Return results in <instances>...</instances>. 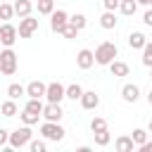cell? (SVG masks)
Masks as SVG:
<instances>
[{
    "instance_id": "obj_1",
    "label": "cell",
    "mask_w": 152,
    "mask_h": 152,
    "mask_svg": "<svg viewBox=\"0 0 152 152\" xmlns=\"http://www.w3.org/2000/svg\"><path fill=\"white\" fill-rule=\"evenodd\" d=\"M95 64H100V66H107L112 59H116L119 57V48L112 43V40H102L97 48H95Z\"/></svg>"
},
{
    "instance_id": "obj_2",
    "label": "cell",
    "mask_w": 152,
    "mask_h": 152,
    "mask_svg": "<svg viewBox=\"0 0 152 152\" xmlns=\"http://www.w3.org/2000/svg\"><path fill=\"white\" fill-rule=\"evenodd\" d=\"M33 138V131H31V126H19L17 131H12L10 133V140H7V145L12 147V150H21L24 145H28V140Z\"/></svg>"
},
{
    "instance_id": "obj_3",
    "label": "cell",
    "mask_w": 152,
    "mask_h": 152,
    "mask_svg": "<svg viewBox=\"0 0 152 152\" xmlns=\"http://www.w3.org/2000/svg\"><path fill=\"white\" fill-rule=\"evenodd\" d=\"M0 74H5V76L17 74V52L12 48H5L0 52Z\"/></svg>"
},
{
    "instance_id": "obj_4",
    "label": "cell",
    "mask_w": 152,
    "mask_h": 152,
    "mask_svg": "<svg viewBox=\"0 0 152 152\" xmlns=\"http://www.w3.org/2000/svg\"><path fill=\"white\" fill-rule=\"evenodd\" d=\"M64 128L59 126V121H45V124H40V135L45 138V140H52V142H59L62 138H64Z\"/></svg>"
},
{
    "instance_id": "obj_5",
    "label": "cell",
    "mask_w": 152,
    "mask_h": 152,
    "mask_svg": "<svg viewBox=\"0 0 152 152\" xmlns=\"http://www.w3.org/2000/svg\"><path fill=\"white\" fill-rule=\"evenodd\" d=\"M17 38H19L17 26L10 24V21H2V26H0V43H2L5 48H12V45L17 43Z\"/></svg>"
},
{
    "instance_id": "obj_6",
    "label": "cell",
    "mask_w": 152,
    "mask_h": 152,
    "mask_svg": "<svg viewBox=\"0 0 152 152\" xmlns=\"http://www.w3.org/2000/svg\"><path fill=\"white\" fill-rule=\"evenodd\" d=\"M36 31H38V19H33L31 14H28V17H21V19H19V28H17L19 38H31V36H33Z\"/></svg>"
},
{
    "instance_id": "obj_7",
    "label": "cell",
    "mask_w": 152,
    "mask_h": 152,
    "mask_svg": "<svg viewBox=\"0 0 152 152\" xmlns=\"http://www.w3.org/2000/svg\"><path fill=\"white\" fill-rule=\"evenodd\" d=\"M45 100L48 102H62L64 100V86L59 81H52L45 86Z\"/></svg>"
},
{
    "instance_id": "obj_8",
    "label": "cell",
    "mask_w": 152,
    "mask_h": 152,
    "mask_svg": "<svg viewBox=\"0 0 152 152\" xmlns=\"http://www.w3.org/2000/svg\"><path fill=\"white\" fill-rule=\"evenodd\" d=\"M40 116H45V121H59L64 116V109H62L59 102H48V104H43Z\"/></svg>"
},
{
    "instance_id": "obj_9",
    "label": "cell",
    "mask_w": 152,
    "mask_h": 152,
    "mask_svg": "<svg viewBox=\"0 0 152 152\" xmlns=\"http://www.w3.org/2000/svg\"><path fill=\"white\" fill-rule=\"evenodd\" d=\"M69 24V14L64 12V10H52V14H50V28H52V33H59L64 26Z\"/></svg>"
},
{
    "instance_id": "obj_10",
    "label": "cell",
    "mask_w": 152,
    "mask_h": 152,
    "mask_svg": "<svg viewBox=\"0 0 152 152\" xmlns=\"http://www.w3.org/2000/svg\"><path fill=\"white\" fill-rule=\"evenodd\" d=\"M76 64H78V69H90L93 64H95V55H93V50H88V48H83V50H78V55H76Z\"/></svg>"
},
{
    "instance_id": "obj_11",
    "label": "cell",
    "mask_w": 152,
    "mask_h": 152,
    "mask_svg": "<svg viewBox=\"0 0 152 152\" xmlns=\"http://www.w3.org/2000/svg\"><path fill=\"white\" fill-rule=\"evenodd\" d=\"M78 102H81L83 109H95V107L100 104V95H97L95 90H83V95L78 97Z\"/></svg>"
},
{
    "instance_id": "obj_12",
    "label": "cell",
    "mask_w": 152,
    "mask_h": 152,
    "mask_svg": "<svg viewBox=\"0 0 152 152\" xmlns=\"http://www.w3.org/2000/svg\"><path fill=\"white\" fill-rule=\"evenodd\" d=\"M107 66H109L112 76H116V78H124V76H128V74H131V66H128L126 62H121V59H112Z\"/></svg>"
},
{
    "instance_id": "obj_13",
    "label": "cell",
    "mask_w": 152,
    "mask_h": 152,
    "mask_svg": "<svg viewBox=\"0 0 152 152\" xmlns=\"http://www.w3.org/2000/svg\"><path fill=\"white\" fill-rule=\"evenodd\" d=\"M12 7H14V14L21 19V17H28L33 12V0H14Z\"/></svg>"
},
{
    "instance_id": "obj_14",
    "label": "cell",
    "mask_w": 152,
    "mask_h": 152,
    "mask_svg": "<svg viewBox=\"0 0 152 152\" xmlns=\"http://www.w3.org/2000/svg\"><path fill=\"white\" fill-rule=\"evenodd\" d=\"M121 97H124V102H138L140 88H138L135 83H126V86L121 88Z\"/></svg>"
},
{
    "instance_id": "obj_15",
    "label": "cell",
    "mask_w": 152,
    "mask_h": 152,
    "mask_svg": "<svg viewBox=\"0 0 152 152\" xmlns=\"http://www.w3.org/2000/svg\"><path fill=\"white\" fill-rule=\"evenodd\" d=\"M45 86L43 81H31L26 86V97H45Z\"/></svg>"
},
{
    "instance_id": "obj_16",
    "label": "cell",
    "mask_w": 152,
    "mask_h": 152,
    "mask_svg": "<svg viewBox=\"0 0 152 152\" xmlns=\"http://www.w3.org/2000/svg\"><path fill=\"white\" fill-rule=\"evenodd\" d=\"M145 43H147V36H145L142 31H133V33L128 36V45H131V50H142Z\"/></svg>"
},
{
    "instance_id": "obj_17",
    "label": "cell",
    "mask_w": 152,
    "mask_h": 152,
    "mask_svg": "<svg viewBox=\"0 0 152 152\" xmlns=\"http://www.w3.org/2000/svg\"><path fill=\"white\" fill-rule=\"evenodd\" d=\"M0 114L2 116H7V119H12V116H17L19 114V107H17V100H5L2 104H0Z\"/></svg>"
},
{
    "instance_id": "obj_18",
    "label": "cell",
    "mask_w": 152,
    "mask_h": 152,
    "mask_svg": "<svg viewBox=\"0 0 152 152\" xmlns=\"http://www.w3.org/2000/svg\"><path fill=\"white\" fill-rule=\"evenodd\" d=\"M114 147H116V152H133L135 142H133V138H131V135H119V138H116V142H114Z\"/></svg>"
},
{
    "instance_id": "obj_19",
    "label": "cell",
    "mask_w": 152,
    "mask_h": 152,
    "mask_svg": "<svg viewBox=\"0 0 152 152\" xmlns=\"http://www.w3.org/2000/svg\"><path fill=\"white\" fill-rule=\"evenodd\" d=\"M116 24H119L116 14H114V12H109V10H104V14L100 17V26L109 31V28H116Z\"/></svg>"
},
{
    "instance_id": "obj_20",
    "label": "cell",
    "mask_w": 152,
    "mask_h": 152,
    "mask_svg": "<svg viewBox=\"0 0 152 152\" xmlns=\"http://www.w3.org/2000/svg\"><path fill=\"white\" fill-rule=\"evenodd\" d=\"M93 138H95V145H97V147H107V145L112 142V133H109L107 128L95 131V133H93Z\"/></svg>"
},
{
    "instance_id": "obj_21",
    "label": "cell",
    "mask_w": 152,
    "mask_h": 152,
    "mask_svg": "<svg viewBox=\"0 0 152 152\" xmlns=\"http://www.w3.org/2000/svg\"><path fill=\"white\" fill-rule=\"evenodd\" d=\"M83 95V88L78 86V83H69V86H64V97H69V100H78Z\"/></svg>"
},
{
    "instance_id": "obj_22",
    "label": "cell",
    "mask_w": 152,
    "mask_h": 152,
    "mask_svg": "<svg viewBox=\"0 0 152 152\" xmlns=\"http://www.w3.org/2000/svg\"><path fill=\"white\" fill-rule=\"evenodd\" d=\"M135 10H138V2L135 0H119V12L121 14L131 17V14H135Z\"/></svg>"
},
{
    "instance_id": "obj_23",
    "label": "cell",
    "mask_w": 152,
    "mask_h": 152,
    "mask_svg": "<svg viewBox=\"0 0 152 152\" xmlns=\"http://www.w3.org/2000/svg\"><path fill=\"white\" fill-rule=\"evenodd\" d=\"M21 95H26V88H24V86H19V83H10V86H7V97L19 100Z\"/></svg>"
},
{
    "instance_id": "obj_24",
    "label": "cell",
    "mask_w": 152,
    "mask_h": 152,
    "mask_svg": "<svg viewBox=\"0 0 152 152\" xmlns=\"http://www.w3.org/2000/svg\"><path fill=\"white\" fill-rule=\"evenodd\" d=\"M36 7H38V14H52L55 0H36Z\"/></svg>"
},
{
    "instance_id": "obj_25",
    "label": "cell",
    "mask_w": 152,
    "mask_h": 152,
    "mask_svg": "<svg viewBox=\"0 0 152 152\" xmlns=\"http://www.w3.org/2000/svg\"><path fill=\"white\" fill-rule=\"evenodd\" d=\"M14 17V7H12V2H0V19L2 21H10Z\"/></svg>"
},
{
    "instance_id": "obj_26",
    "label": "cell",
    "mask_w": 152,
    "mask_h": 152,
    "mask_svg": "<svg viewBox=\"0 0 152 152\" xmlns=\"http://www.w3.org/2000/svg\"><path fill=\"white\" fill-rule=\"evenodd\" d=\"M24 109H28V112H33V114H40V112H43V102H40V97H28V102H26Z\"/></svg>"
},
{
    "instance_id": "obj_27",
    "label": "cell",
    "mask_w": 152,
    "mask_h": 152,
    "mask_svg": "<svg viewBox=\"0 0 152 152\" xmlns=\"http://www.w3.org/2000/svg\"><path fill=\"white\" fill-rule=\"evenodd\" d=\"M19 119L26 124V126H33V124H38V119H40V114H33V112H28V109H24L21 114H19Z\"/></svg>"
},
{
    "instance_id": "obj_28",
    "label": "cell",
    "mask_w": 152,
    "mask_h": 152,
    "mask_svg": "<svg viewBox=\"0 0 152 152\" xmlns=\"http://www.w3.org/2000/svg\"><path fill=\"white\" fill-rule=\"evenodd\" d=\"M142 64L145 66H152V40H147L142 45Z\"/></svg>"
},
{
    "instance_id": "obj_29",
    "label": "cell",
    "mask_w": 152,
    "mask_h": 152,
    "mask_svg": "<svg viewBox=\"0 0 152 152\" xmlns=\"http://www.w3.org/2000/svg\"><path fill=\"white\" fill-rule=\"evenodd\" d=\"M69 24H74V26L81 31V28H86L88 19H86V14H71V17H69Z\"/></svg>"
},
{
    "instance_id": "obj_30",
    "label": "cell",
    "mask_w": 152,
    "mask_h": 152,
    "mask_svg": "<svg viewBox=\"0 0 152 152\" xmlns=\"http://www.w3.org/2000/svg\"><path fill=\"white\" fill-rule=\"evenodd\" d=\"M59 36H64L66 40H74V38L78 36V28H76L74 24H66V26H64V28L59 31Z\"/></svg>"
},
{
    "instance_id": "obj_31",
    "label": "cell",
    "mask_w": 152,
    "mask_h": 152,
    "mask_svg": "<svg viewBox=\"0 0 152 152\" xmlns=\"http://www.w3.org/2000/svg\"><path fill=\"white\" fill-rule=\"evenodd\" d=\"M147 135H150V133H147L145 128H133V135H131V138H133L135 145H142V142L147 140Z\"/></svg>"
},
{
    "instance_id": "obj_32",
    "label": "cell",
    "mask_w": 152,
    "mask_h": 152,
    "mask_svg": "<svg viewBox=\"0 0 152 152\" xmlns=\"http://www.w3.org/2000/svg\"><path fill=\"white\" fill-rule=\"evenodd\" d=\"M102 128H107V119H102V116H95V119L90 121V131L95 133V131H102Z\"/></svg>"
},
{
    "instance_id": "obj_33",
    "label": "cell",
    "mask_w": 152,
    "mask_h": 152,
    "mask_svg": "<svg viewBox=\"0 0 152 152\" xmlns=\"http://www.w3.org/2000/svg\"><path fill=\"white\" fill-rule=\"evenodd\" d=\"M45 147H48L45 140H33V138L28 140V150H31V152H45Z\"/></svg>"
},
{
    "instance_id": "obj_34",
    "label": "cell",
    "mask_w": 152,
    "mask_h": 152,
    "mask_svg": "<svg viewBox=\"0 0 152 152\" xmlns=\"http://www.w3.org/2000/svg\"><path fill=\"white\" fill-rule=\"evenodd\" d=\"M102 5H104V10H109V12H116V10H119V0H102Z\"/></svg>"
},
{
    "instance_id": "obj_35",
    "label": "cell",
    "mask_w": 152,
    "mask_h": 152,
    "mask_svg": "<svg viewBox=\"0 0 152 152\" xmlns=\"http://www.w3.org/2000/svg\"><path fill=\"white\" fill-rule=\"evenodd\" d=\"M142 24H145V26H152V7L145 10V14H142Z\"/></svg>"
},
{
    "instance_id": "obj_36",
    "label": "cell",
    "mask_w": 152,
    "mask_h": 152,
    "mask_svg": "<svg viewBox=\"0 0 152 152\" xmlns=\"http://www.w3.org/2000/svg\"><path fill=\"white\" fill-rule=\"evenodd\" d=\"M7 140H10V131L7 128H0V147H5Z\"/></svg>"
},
{
    "instance_id": "obj_37",
    "label": "cell",
    "mask_w": 152,
    "mask_h": 152,
    "mask_svg": "<svg viewBox=\"0 0 152 152\" xmlns=\"http://www.w3.org/2000/svg\"><path fill=\"white\" fill-rule=\"evenodd\" d=\"M138 150L140 152H152V140H145L142 145H138Z\"/></svg>"
},
{
    "instance_id": "obj_38",
    "label": "cell",
    "mask_w": 152,
    "mask_h": 152,
    "mask_svg": "<svg viewBox=\"0 0 152 152\" xmlns=\"http://www.w3.org/2000/svg\"><path fill=\"white\" fill-rule=\"evenodd\" d=\"M138 5H145V7H150V0H135Z\"/></svg>"
},
{
    "instance_id": "obj_39",
    "label": "cell",
    "mask_w": 152,
    "mask_h": 152,
    "mask_svg": "<svg viewBox=\"0 0 152 152\" xmlns=\"http://www.w3.org/2000/svg\"><path fill=\"white\" fill-rule=\"evenodd\" d=\"M147 104H150V107H152V90H150V93H147Z\"/></svg>"
},
{
    "instance_id": "obj_40",
    "label": "cell",
    "mask_w": 152,
    "mask_h": 152,
    "mask_svg": "<svg viewBox=\"0 0 152 152\" xmlns=\"http://www.w3.org/2000/svg\"><path fill=\"white\" fill-rule=\"evenodd\" d=\"M147 133H152V119H150V124H147Z\"/></svg>"
},
{
    "instance_id": "obj_41",
    "label": "cell",
    "mask_w": 152,
    "mask_h": 152,
    "mask_svg": "<svg viewBox=\"0 0 152 152\" xmlns=\"http://www.w3.org/2000/svg\"><path fill=\"white\" fill-rule=\"evenodd\" d=\"M150 78H152V66H150Z\"/></svg>"
},
{
    "instance_id": "obj_42",
    "label": "cell",
    "mask_w": 152,
    "mask_h": 152,
    "mask_svg": "<svg viewBox=\"0 0 152 152\" xmlns=\"http://www.w3.org/2000/svg\"><path fill=\"white\" fill-rule=\"evenodd\" d=\"M0 2H10V0H0Z\"/></svg>"
},
{
    "instance_id": "obj_43",
    "label": "cell",
    "mask_w": 152,
    "mask_h": 152,
    "mask_svg": "<svg viewBox=\"0 0 152 152\" xmlns=\"http://www.w3.org/2000/svg\"><path fill=\"white\" fill-rule=\"evenodd\" d=\"M150 7H152V0H150Z\"/></svg>"
}]
</instances>
